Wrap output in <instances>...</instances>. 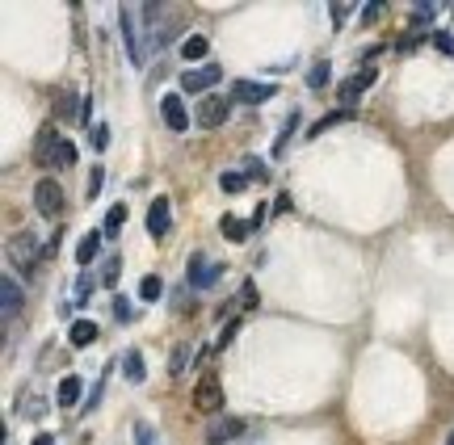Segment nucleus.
<instances>
[{"label":"nucleus","instance_id":"nucleus-1","mask_svg":"<svg viewBox=\"0 0 454 445\" xmlns=\"http://www.w3.org/2000/svg\"><path fill=\"white\" fill-rule=\"evenodd\" d=\"M194 412H202V416H219L223 412V382L206 370L202 378H198V387H194Z\"/></svg>","mask_w":454,"mask_h":445},{"label":"nucleus","instance_id":"nucleus-2","mask_svg":"<svg viewBox=\"0 0 454 445\" xmlns=\"http://www.w3.org/2000/svg\"><path fill=\"white\" fill-rule=\"evenodd\" d=\"M38 257H43V248H38L34 231H17V235L9 240V261H13V269H21V273H34Z\"/></svg>","mask_w":454,"mask_h":445},{"label":"nucleus","instance_id":"nucleus-3","mask_svg":"<svg viewBox=\"0 0 454 445\" xmlns=\"http://www.w3.org/2000/svg\"><path fill=\"white\" fill-rule=\"evenodd\" d=\"M34 210H38L43 219H59V215H63V189H59V181L43 177L34 185Z\"/></svg>","mask_w":454,"mask_h":445},{"label":"nucleus","instance_id":"nucleus-4","mask_svg":"<svg viewBox=\"0 0 454 445\" xmlns=\"http://www.w3.org/2000/svg\"><path fill=\"white\" fill-rule=\"evenodd\" d=\"M139 9H131V4H122L118 9V21H122V43H127V55H131V63H143V43H139V26H135Z\"/></svg>","mask_w":454,"mask_h":445},{"label":"nucleus","instance_id":"nucleus-5","mask_svg":"<svg viewBox=\"0 0 454 445\" xmlns=\"http://www.w3.org/2000/svg\"><path fill=\"white\" fill-rule=\"evenodd\" d=\"M227 114H231V101L227 97H202V105H198V127H206V131H215V127H223Z\"/></svg>","mask_w":454,"mask_h":445},{"label":"nucleus","instance_id":"nucleus-6","mask_svg":"<svg viewBox=\"0 0 454 445\" xmlns=\"http://www.w3.org/2000/svg\"><path fill=\"white\" fill-rule=\"evenodd\" d=\"M169 222H173V202L169 198H152V206H147V235L152 240H164L169 235Z\"/></svg>","mask_w":454,"mask_h":445},{"label":"nucleus","instance_id":"nucleus-7","mask_svg":"<svg viewBox=\"0 0 454 445\" xmlns=\"http://www.w3.org/2000/svg\"><path fill=\"white\" fill-rule=\"evenodd\" d=\"M244 433V420L240 416H215L211 429H206V445H223V441H236Z\"/></svg>","mask_w":454,"mask_h":445},{"label":"nucleus","instance_id":"nucleus-8","mask_svg":"<svg viewBox=\"0 0 454 445\" xmlns=\"http://www.w3.org/2000/svg\"><path fill=\"white\" fill-rule=\"evenodd\" d=\"M160 118H164L169 131H185V127H189V109H185L181 92H169V97L160 101Z\"/></svg>","mask_w":454,"mask_h":445},{"label":"nucleus","instance_id":"nucleus-9","mask_svg":"<svg viewBox=\"0 0 454 445\" xmlns=\"http://www.w3.org/2000/svg\"><path fill=\"white\" fill-rule=\"evenodd\" d=\"M215 277H219V265H211L202 252H194V257H189V286H194V290H211V286H215Z\"/></svg>","mask_w":454,"mask_h":445},{"label":"nucleus","instance_id":"nucleus-10","mask_svg":"<svg viewBox=\"0 0 454 445\" xmlns=\"http://www.w3.org/2000/svg\"><path fill=\"white\" fill-rule=\"evenodd\" d=\"M215 80H219V63L194 68V72L181 76V92H206V89H215Z\"/></svg>","mask_w":454,"mask_h":445},{"label":"nucleus","instance_id":"nucleus-11","mask_svg":"<svg viewBox=\"0 0 454 445\" xmlns=\"http://www.w3.org/2000/svg\"><path fill=\"white\" fill-rule=\"evenodd\" d=\"M374 80H379V68H362L358 76H349V80L341 85V101H345V105H354V101H358V97H362Z\"/></svg>","mask_w":454,"mask_h":445},{"label":"nucleus","instance_id":"nucleus-12","mask_svg":"<svg viewBox=\"0 0 454 445\" xmlns=\"http://www.w3.org/2000/svg\"><path fill=\"white\" fill-rule=\"evenodd\" d=\"M231 97H236L240 105H261V101L273 97V89L270 85H257V80H236V85H231Z\"/></svg>","mask_w":454,"mask_h":445},{"label":"nucleus","instance_id":"nucleus-13","mask_svg":"<svg viewBox=\"0 0 454 445\" xmlns=\"http://www.w3.org/2000/svg\"><path fill=\"white\" fill-rule=\"evenodd\" d=\"M80 391H85L80 374H68V378H59V391H55V403H59V407H76V403H80Z\"/></svg>","mask_w":454,"mask_h":445},{"label":"nucleus","instance_id":"nucleus-14","mask_svg":"<svg viewBox=\"0 0 454 445\" xmlns=\"http://www.w3.org/2000/svg\"><path fill=\"white\" fill-rule=\"evenodd\" d=\"M55 147H59V131H55V127L46 122L43 131H38V143H34V160H38V164H51Z\"/></svg>","mask_w":454,"mask_h":445},{"label":"nucleus","instance_id":"nucleus-15","mask_svg":"<svg viewBox=\"0 0 454 445\" xmlns=\"http://www.w3.org/2000/svg\"><path fill=\"white\" fill-rule=\"evenodd\" d=\"M0 299H4V319H13V315L21 311V286H17L9 273L0 277Z\"/></svg>","mask_w":454,"mask_h":445},{"label":"nucleus","instance_id":"nucleus-16","mask_svg":"<svg viewBox=\"0 0 454 445\" xmlns=\"http://www.w3.org/2000/svg\"><path fill=\"white\" fill-rule=\"evenodd\" d=\"M68 341H72L76 349H89L93 341H97V323H89V319H76V323H72V332H68Z\"/></svg>","mask_w":454,"mask_h":445},{"label":"nucleus","instance_id":"nucleus-17","mask_svg":"<svg viewBox=\"0 0 454 445\" xmlns=\"http://www.w3.org/2000/svg\"><path fill=\"white\" fill-rule=\"evenodd\" d=\"M76 114H85V105L76 101V92H59L55 97V118H76Z\"/></svg>","mask_w":454,"mask_h":445},{"label":"nucleus","instance_id":"nucleus-18","mask_svg":"<svg viewBox=\"0 0 454 445\" xmlns=\"http://www.w3.org/2000/svg\"><path fill=\"white\" fill-rule=\"evenodd\" d=\"M72 164H76V143L72 139H59V147L51 156V168H72Z\"/></svg>","mask_w":454,"mask_h":445},{"label":"nucleus","instance_id":"nucleus-19","mask_svg":"<svg viewBox=\"0 0 454 445\" xmlns=\"http://www.w3.org/2000/svg\"><path fill=\"white\" fill-rule=\"evenodd\" d=\"M223 235L231 244H244V240H248V222L236 219V215H223Z\"/></svg>","mask_w":454,"mask_h":445},{"label":"nucleus","instance_id":"nucleus-20","mask_svg":"<svg viewBox=\"0 0 454 445\" xmlns=\"http://www.w3.org/2000/svg\"><path fill=\"white\" fill-rule=\"evenodd\" d=\"M206 50H211V43L202 34H189L181 43V59H206Z\"/></svg>","mask_w":454,"mask_h":445},{"label":"nucleus","instance_id":"nucleus-21","mask_svg":"<svg viewBox=\"0 0 454 445\" xmlns=\"http://www.w3.org/2000/svg\"><path fill=\"white\" fill-rule=\"evenodd\" d=\"M97 244H101V235H97V231H89V235L76 244V265H89L93 257H97Z\"/></svg>","mask_w":454,"mask_h":445},{"label":"nucleus","instance_id":"nucleus-22","mask_svg":"<svg viewBox=\"0 0 454 445\" xmlns=\"http://www.w3.org/2000/svg\"><path fill=\"white\" fill-rule=\"evenodd\" d=\"M122 374H127L131 382H143V353H139V349H131V353L122 357Z\"/></svg>","mask_w":454,"mask_h":445},{"label":"nucleus","instance_id":"nucleus-23","mask_svg":"<svg viewBox=\"0 0 454 445\" xmlns=\"http://www.w3.org/2000/svg\"><path fill=\"white\" fill-rule=\"evenodd\" d=\"M160 290H164V282H160L156 273H147V277L139 282V299H143V303H156V299H160Z\"/></svg>","mask_w":454,"mask_h":445},{"label":"nucleus","instance_id":"nucleus-24","mask_svg":"<svg viewBox=\"0 0 454 445\" xmlns=\"http://www.w3.org/2000/svg\"><path fill=\"white\" fill-rule=\"evenodd\" d=\"M127 222V206L118 202V206H110V215H105V227H101V235H118V227Z\"/></svg>","mask_w":454,"mask_h":445},{"label":"nucleus","instance_id":"nucleus-25","mask_svg":"<svg viewBox=\"0 0 454 445\" xmlns=\"http://www.w3.org/2000/svg\"><path fill=\"white\" fill-rule=\"evenodd\" d=\"M433 17H438V4H416V9H412V30H416V26H429Z\"/></svg>","mask_w":454,"mask_h":445},{"label":"nucleus","instance_id":"nucleus-26","mask_svg":"<svg viewBox=\"0 0 454 445\" xmlns=\"http://www.w3.org/2000/svg\"><path fill=\"white\" fill-rule=\"evenodd\" d=\"M295 127H299V114H290V118H286V131L273 139V156H282V151H286V143H290V131H295Z\"/></svg>","mask_w":454,"mask_h":445},{"label":"nucleus","instance_id":"nucleus-27","mask_svg":"<svg viewBox=\"0 0 454 445\" xmlns=\"http://www.w3.org/2000/svg\"><path fill=\"white\" fill-rule=\"evenodd\" d=\"M345 118H349V109H337V114H328V118H320V122H316V127H312V131H307V134L316 139L320 131H328V127H337V122H345Z\"/></svg>","mask_w":454,"mask_h":445},{"label":"nucleus","instance_id":"nucleus-28","mask_svg":"<svg viewBox=\"0 0 454 445\" xmlns=\"http://www.w3.org/2000/svg\"><path fill=\"white\" fill-rule=\"evenodd\" d=\"M219 185H223L227 193H240V189L248 185V177H244V173H223V177H219Z\"/></svg>","mask_w":454,"mask_h":445},{"label":"nucleus","instance_id":"nucleus-29","mask_svg":"<svg viewBox=\"0 0 454 445\" xmlns=\"http://www.w3.org/2000/svg\"><path fill=\"white\" fill-rule=\"evenodd\" d=\"M257 303H261V294H257V286H253V282H244V286H240V307H248V311H253Z\"/></svg>","mask_w":454,"mask_h":445},{"label":"nucleus","instance_id":"nucleus-30","mask_svg":"<svg viewBox=\"0 0 454 445\" xmlns=\"http://www.w3.org/2000/svg\"><path fill=\"white\" fill-rule=\"evenodd\" d=\"M307 85H312V89H324V85H328V63L307 68Z\"/></svg>","mask_w":454,"mask_h":445},{"label":"nucleus","instance_id":"nucleus-31","mask_svg":"<svg viewBox=\"0 0 454 445\" xmlns=\"http://www.w3.org/2000/svg\"><path fill=\"white\" fill-rule=\"evenodd\" d=\"M181 370H189V349H173V357H169V374H181Z\"/></svg>","mask_w":454,"mask_h":445},{"label":"nucleus","instance_id":"nucleus-32","mask_svg":"<svg viewBox=\"0 0 454 445\" xmlns=\"http://www.w3.org/2000/svg\"><path fill=\"white\" fill-rule=\"evenodd\" d=\"M101 181H105V168H101V164H93V168H89V198L101 193Z\"/></svg>","mask_w":454,"mask_h":445},{"label":"nucleus","instance_id":"nucleus-33","mask_svg":"<svg viewBox=\"0 0 454 445\" xmlns=\"http://www.w3.org/2000/svg\"><path fill=\"white\" fill-rule=\"evenodd\" d=\"M135 445H160L156 441V429L152 424H135Z\"/></svg>","mask_w":454,"mask_h":445},{"label":"nucleus","instance_id":"nucleus-34","mask_svg":"<svg viewBox=\"0 0 454 445\" xmlns=\"http://www.w3.org/2000/svg\"><path fill=\"white\" fill-rule=\"evenodd\" d=\"M236 332H240V319H231V323H227L223 332H219V341H215V349H227V345L236 341Z\"/></svg>","mask_w":454,"mask_h":445},{"label":"nucleus","instance_id":"nucleus-35","mask_svg":"<svg viewBox=\"0 0 454 445\" xmlns=\"http://www.w3.org/2000/svg\"><path fill=\"white\" fill-rule=\"evenodd\" d=\"M118 273H122V261L114 257V261H105V273H101V282H105V286H114V282H118Z\"/></svg>","mask_w":454,"mask_h":445},{"label":"nucleus","instance_id":"nucleus-36","mask_svg":"<svg viewBox=\"0 0 454 445\" xmlns=\"http://www.w3.org/2000/svg\"><path fill=\"white\" fill-rule=\"evenodd\" d=\"M131 303H127V299H122V294H114V319H122V323H127V319H131Z\"/></svg>","mask_w":454,"mask_h":445},{"label":"nucleus","instance_id":"nucleus-37","mask_svg":"<svg viewBox=\"0 0 454 445\" xmlns=\"http://www.w3.org/2000/svg\"><path fill=\"white\" fill-rule=\"evenodd\" d=\"M89 290H93V277H80V282H76V303H80V307L89 303Z\"/></svg>","mask_w":454,"mask_h":445},{"label":"nucleus","instance_id":"nucleus-38","mask_svg":"<svg viewBox=\"0 0 454 445\" xmlns=\"http://www.w3.org/2000/svg\"><path fill=\"white\" fill-rule=\"evenodd\" d=\"M105 143H110V127H93V147L105 151Z\"/></svg>","mask_w":454,"mask_h":445},{"label":"nucleus","instance_id":"nucleus-39","mask_svg":"<svg viewBox=\"0 0 454 445\" xmlns=\"http://www.w3.org/2000/svg\"><path fill=\"white\" fill-rule=\"evenodd\" d=\"M379 13H383L379 4H366V9H362V21H366V26H374V21H379Z\"/></svg>","mask_w":454,"mask_h":445},{"label":"nucleus","instance_id":"nucleus-40","mask_svg":"<svg viewBox=\"0 0 454 445\" xmlns=\"http://www.w3.org/2000/svg\"><path fill=\"white\" fill-rule=\"evenodd\" d=\"M433 43H438V50H446V55H454V38H450V34H438Z\"/></svg>","mask_w":454,"mask_h":445},{"label":"nucleus","instance_id":"nucleus-41","mask_svg":"<svg viewBox=\"0 0 454 445\" xmlns=\"http://www.w3.org/2000/svg\"><path fill=\"white\" fill-rule=\"evenodd\" d=\"M332 26H337V30L345 26V4H332Z\"/></svg>","mask_w":454,"mask_h":445},{"label":"nucleus","instance_id":"nucleus-42","mask_svg":"<svg viewBox=\"0 0 454 445\" xmlns=\"http://www.w3.org/2000/svg\"><path fill=\"white\" fill-rule=\"evenodd\" d=\"M244 164H248V173H253L257 181H265V168H261V160H244Z\"/></svg>","mask_w":454,"mask_h":445},{"label":"nucleus","instance_id":"nucleus-43","mask_svg":"<svg viewBox=\"0 0 454 445\" xmlns=\"http://www.w3.org/2000/svg\"><path fill=\"white\" fill-rule=\"evenodd\" d=\"M34 445H55V437H51V433H38V437H34Z\"/></svg>","mask_w":454,"mask_h":445},{"label":"nucleus","instance_id":"nucleus-44","mask_svg":"<svg viewBox=\"0 0 454 445\" xmlns=\"http://www.w3.org/2000/svg\"><path fill=\"white\" fill-rule=\"evenodd\" d=\"M446 445H454V433H450V437H446Z\"/></svg>","mask_w":454,"mask_h":445}]
</instances>
